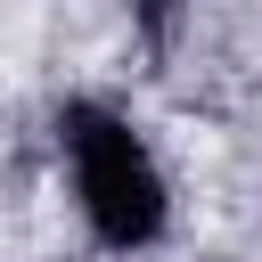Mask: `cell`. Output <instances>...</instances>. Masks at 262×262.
Here are the masks:
<instances>
[{
    "label": "cell",
    "mask_w": 262,
    "mask_h": 262,
    "mask_svg": "<svg viewBox=\"0 0 262 262\" xmlns=\"http://www.w3.org/2000/svg\"><path fill=\"white\" fill-rule=\"evenodd\" d=\"M57 131H66V156H74V188H82L90 229L106 246H147L164 229V180H156L147 147L106 106H66Z\"/></svg>",
    "instance_id": "cell-1"
},
{
    "label": "cell",
    "mask_w": 262,
    "mask_h": 262,
    "mask_svg": "<svg viewBox=\"0 0 262 262\" xmlns=\"http://www.w3.org/2000/svg\"><path fill=\"white\" fill-rule=\"evenodd\" d=\"M139 16H147V33H164L172 25V0H139Z\"/></svg>",
    "instance_id": "cell-2"
}]
</instances>
